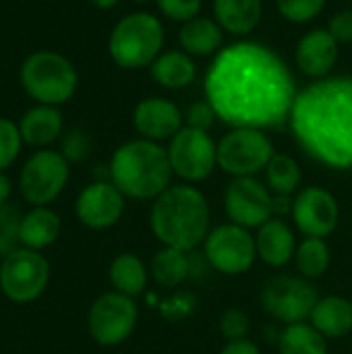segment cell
<instances>
[{
  "instance_id": "obj_1",
  "label": "cell",
  "mask_w": 352,
  "mask_h": 354,
  "mask_svg": "<svg viewBox=\"0 0 352 354\" xmlns=\"http://www.w3.org/2000/svg\"><path fill=\"white\" fill-rule=\"evenodd\" d=\"M205 95L218 118L232 129H266L290 118L297 87L278 54L255 41H239L212 62Z\"/></svg>"
},
{
  "instance_id": "obj_2",
  "label": "cell",
  "mask_w": 352,
  "mask_h": 354,
  "mask_svg": "<svg viewBox=\"0 0 352 354\" xmlns=\"http://www.w3.org/2000/svg\"><path fill=\"white\" fill-rule=\"evenodd\" d=\"M290 127L299 145L330 168H352V79H324L297 93Z\"/></svg>"
},
{
  "instance_id": "obj_3",
  "label": "cell",
  "mask_w": 352,
  "mask_h": 354,
  "mask_svg": "<svg viewBox=\"0 0 352 354\" xmlns=\"http://www.w3.org/2000/svg\"><path fill=\"white\" fill-rule=\"evenodd\" d=\"M210 203L193 185H170L149 209L151 234L162 247L180 249L185 253L205 243L210 234Z\"/></svg>"
},
{
  "instance_id": "obj_4",
  "label": "cell",
  "mask_w": 352,
  "mask_h": 354,
  "mask_svg": "<svg viewBox=\"0 0 352 354\" xmlns=\"http://www.w3.org/2000/svg\"><path fill=\"white\" fill-rule=\"evenodd\" d=\"M168 149L149 139L122 143L110 158L108 180L127 197L137 201L158 199L172 180Z\"/></svg>"
},
{
  "instance_id": "obj_5",
  "label": "cell",
  "mask_w": 352,
  "mask_h": 354,
  "mask_svg": "<svg viewBox=\"0 0 352 354\" xmlns=\"http://www.w3.org/2000/svg\"><path fill=\"white\" fill-rule=\"evenodd\" d=\"M19 83L35 104L62 106L75 95L79 75L75 64L64 54L54 50H37L21 62Z\"/></svg>"
},
{
  "instance_id": "obj_6",
  "label": "cell",
  "mask_w": 352,
  "mask_h": 354,
  "mask_svg": "<svg viewBox=\"0 0 352 354\" xmlns=\"http://www.w3.org/2000/svg\"><path fill=\"white\" fill-rule=\"evenodd\" d=\"M164 44V27L151 12H131L122 17L110 37V58L120 68H143L154 64Z\"/></svg>"
},
{
  "instance_id": "obj_7",
  "label": "cell",
  "mask_w": 352,
  "mask_h": 354,
  "mask_svg": "<svg viewBox=\"0 0 352 354\" xmlns=\"http://www.w3.org/2000/svg\"><path fill=\"white\" fill-rule=\"evenodd\" d=\"M50 261L41 251L15 247L0 259V292L12 305L35 303L50 284Z\"/></svg>"
},
{
  "instance_id": "obj_8",
  "label": "cell",
  "mask_w": 352,
  "mask_h": 354,
  "mask_svg": "<svg viewBox=\"0 0 352 354\" xmlns=\"http://www.w3.org/2000/svg\"><path fill=\"white\" fill-rule=\"evenodd\" d=\"M71 164L58 149H35L21 166L17 189L31 207L54 203L66 189Z\"/></svg>"
},
{
  "instance_id": "obj_9",
  "label": "cell",
  "mask_w": 352,
  "mask_h": 354,
  "mask_svg": "<svg viewBox=\"0 0 352 354\" xmlns=\"http://www.w3.org/2000/svg\"><path fill=\"white\" fill-rule=\"evenodd\" d=\"M139 322L137 301L116 290L100 295L87 311V334L102 348L124 344Z\"/></svg>"
},
{
  "instance_id": "obj_10",
  "label": "cell",
  "mask_w": 352,
  "mask_h": 354,
  "mask_svg": "<svg viewBox=\"0 0 352 354\" xmlns=\"http://www.w3.org/2000/svg\"><path fill=\"white\" fill-rule=\"evenodd\" d=\"M274 145L261 129H232L218 143V166L232 178L255 176L274 158Z\"/></svg>"
},
{
  "instance_id": "obj_11",
  "label": "cell",
  "mask_w": 352,
  "mask_h": 354,
  "mask_svg": "<svg viewBox=\"0 0 352 354\" xmlns=\"http://www.w3.org/2000/svg\"><path fill=\"white\" fill-rule=\"evenodd\" d=\"M259 301L272 319L290 326L309 319L319 295L311 280L301 276H274L263 284Z\"/></svg>"
},
{
  "instance_id": "obj_12",
  "label": "cell",
  "mask_w": 352,
  "mask_h": 354,
  "mask_svg": "<svg viewBox=\"0 0 352 354\" xmlns=\"http://www.w3.org/2000/svg\"><path fill=\"white\" fill-rule=\"evenodd\" d=\"M203 255L216 272L224 276H243L257 259L255 236L251 230L232 222L220 224L210 230L203 243Z\"/></svg>"
},
{
  "instance_id": "obj_13",
  "label": "cell",
  "mask_w": 352,
  "mask_h": 354,
  "mask_svg": "<svg viewBox=\"0 0 352 354\" xmlns=\"http://www.w3.org/2000/svg\"><path fill=\"white\" fill-rule=\"evenodd\" d=\"M172 172L187 183H201L218 166V145L207 131L183 127L168 145Z\"/></svg>"
},
{
  "instance_id": "obj_14",
  "label": "cell",
  "mask_w": 352,
  "mask_h": 354,
  "mask_svg": "<svg viewBox=\"0 0 352 354\" xmlns=\"http://www.w3.org/2000/svg\"><path fill=\"white\" fill-rule=\"evenodd\" d=\"M224 212L232 224L253 230L274 218V195L255 176L234 178L224 193Z\"/></svg>"
},
{
  "instance_id": "obj_15",
  "label": "cell",
  "mask_w": 352,
  "mask_h": 354,
  "mask_svg": "<svg viewBox=\"0 0 352 354\" xmlns=\"http://www.w3.org/2000/svg\"><path fill=\"white\" fill-rule=\"evenodd\" d=\"M290 216L303 236L328 239L338 228L340 205L328 189L307 187L295 195Z\"/></svg>"
},
{
  "instance_id": "obj_16",
  "label": "cell",
  "mask_w": 352,
  "mask_h": 354,
  "mask_svg": "<svg viewBox=\"0 0 352 354\" xmlns=\"http://www.w3.org/2000/svg\"><path fill=\"white\" fill-rule=\"evenodd\" d=\"M124 195L112 180H93L81 189L75 199L77 220L95 232L114 228L124 214Z\"/></svg>"
},
{
  "instance_id": "obj_17",
  "label": "cell",
  "mask_w": 352,
  "mask_h": 354,
  "mask_svg": "<svg viewBox=\"0 0 352 354\" xmlns=\"http://www.w3.org/2000/svg\"><path fill=\"white\" fill-rule=\"evenodd\" d=\"M133 124L143 139L162 141L172 139L183 129L180 108L164 97H147L135 106Z\"/></svg>"
},
{
  "instance_id": "obj_18",
  "label": "cell",
  "mask_w": 352,
  "mask_h": 354,
  "mask_svg": "<svg viewBox=\"0 0 352 354\" xmlns=\"http://www.w3.org/2000/svg\"><path fill=\"white\" fill-rule=\"evenodd\" d=\"M338 60V41L328 29H313L305 33L297 46V64L303 75L311 79L326 77Z\"/></svg>"
},
{
  "instance_id": "obj_19",
  "label": "cell",
  "mask_w": 352,
  "mask_h": 354,
  "mask_svg": "<svg viewBox=\"0 0 352 354\" xmlns=\"http://www.w3.org/2000/svg\"><path fill=\"white\" fill-rule=\"evenodd\" d=\"M17 124L23 143L35 149H46L64 135V118L58 106L35 104L23 112Z\"/></svg>"
},
{
  "instance_id": "obj_20",
  "label": "cell",
  "mask_w": 352,
  "mask_h": 354,
  "mask_svg": "<svg viewBox=\"0 0 352 354\" xmlns=\"http://www.w3.org/2000/svg\"><path fill=\"white\" fill-rule=\"evenodd\" d=\"M257 259L270 268H284L295 259L297 239L293 228L278 216L270 218L263 226L257 228L255 234Z\"/></svg>"
},
{
  "instance_id": "obj_21",
  "label": "cell",
  "mask_w": 352,
  "mask_h": 354,
  "mask_svg": "<svg viewBox=\"0 0 352 354\" xmlns=\"http://www.w3.org/2000/svg\"><path fill=\"white\" fill-rule=\"evenodd\" d=\"M60 232H62V220L50 205L29 207L25 214H21L17 241L19 247L44 253L60 239Z\"/></svg>"
},
{
  "instance_id": "obj_22",
  "label": "cell",
  "mask_w": 352,
  "mask_h": 354,
  "mask_svg": "<svg viewBox=\"0 0 352 354\" xmlns=\"http://www.w3.org/2000/svg\"><path fill=\"white\" fill-rule=\"evenodd\" d=\"M309 324L328 340L346 338L352 332V303L338 295L324 297L313 307Z\"/></svg>"
},
{
  "instance_id": "obj_23",
  "label": "cell",
  "mask_w": 352,
  "mask_h": 354,
  "mask_svg": "<svg viewBox=\"0 0 352 354\" xmlns=\"http://www.w3.org/2000/svg\"><path fill=\"white\" fill-rule=\"evenodd\" d=\"M108 280L112 290L137 299L145 292L149 282V268L135 253H118L108 268Z\"/></svg>"
},
{
  "instance_id": "obj_24",
  "label": "cell",
  "mask_w": 352,
  "mask_h": 354,
  "mask_svg": "<svg viewBox=\"0 0 352 354\" xmlns=\"http://www.w3.org/2000/svg\"><path fill=\"white\" fill-rule=\"evenodd\" d=\"M263 12L261 0H214V15L224 31L234 35L251 33Z\"/></svg>"
},
{
  "instance_id": "obj_25",
  "label": "cell",
  "mask_w": 352,
  "mask_h": 354,
  "mask_svg": "<svg viewBox=\"0 0 352 354\" xmlns=\"http://www.w3.org/2000/svg\"><path fill=\"white\" fill-rule=\"evenodd\" d=\"M151 77L158 85L166 89H183L195 81L197 68H195V62L185 52L172 50L154 60Z\"/></svg>"
},
{
  "instance_id": "obj_26",
  "label": "cell",
  "mask_w": 352,
  "mask_h": 354,
  "mask_svg": "<svg viewBox=\"0 0 352 354\" xmlns=\"http://www.w3.org/2000/svg\"><path fill=\"white\" fill-rule=\"evenodd\" d=\"M178 41L187 54L207 56L214 54L222 44V27L210 17H195L178 31Z\"/></svg>"
},
{
  "instance_id": "obj_27",
  "label": "cell",
  "mask_w": 352,
  "mask_h": 354,
  "mask_svg": "<svg viewBox=\"0 0 352 354\" xmlns=\"http://www.w3.org/2000/svg\"><path fill=\"white\" fill-rule=\"evenodd\" d=\"M191 272L189 255L180 249L162 247L149 261V278L162 288H176Z\"/></svg>"
},
{
  "instance_id": "obj_28",
  "label": "cell",
  "mask_w": 352,
  "mask_h": 354,
  "mask_svg": "<svg viewBox=\"0 0 352 354\" xmlns=\"http://www.w3.org/2000/svg\"><path fill=\"white\" fill-rule=\"evenodd\" d=\"M295 261H297V270H299L301 278L313 282V280L324 278L326 272L330 270V266H332V249H330L326 239L305 236L297 245Z\"/></svg>"
},
{
  "instance_id": "obj_29",
  "label": "cell",
  "mask_w": 352,
  "mask_h": 354,
  "mask_svg": "<svg viewBox=\"0 0 352 354\" xmlns=\"http://www.w3.org/2000/svg\"><path fill=\"white\" fill-rule=\"evenodd\" d=\"M280 354H328V338H324L311 324H290L278 336Z\"/></svg>"
},
{
  "instance_id": "obj_30",
  "label": "cell",
  "mask_w": 352,
  "mask_h": 354,
  "mask_svg": "<svg viewBox=\"0 0 352 354\" xmlns=\"http://www.w3.org/2000/svg\"><path fill=\"white\" fill-rule=\"evenodd\" d=\"M266 180H268V189L272 191V195L290 197L299 193L303 176L295 158L286 153H274V158L270 160L266 168Z\"/></svg>"
},
{
  "instance_id": "obj_31",
  "label": "cell",
  "mask_w": 352,
  "mask_h": 354,
  "mask_svg": "<svg viewBox=\"0 0 352 354\" xmlns=\"http://www.w3.org/2000/svg\"><path fill=\"white\" fill-rule=\"evenodd\" d=\"M23 137L19 124L10 118L0 116V172H6L23 149Z\"/></svg>"
},
{
  "instance_id": "obj_32",
  "label": "cell",
  "mask_w": 352,
  "mask_h": 354,
  "mask_svg": "<svg viewBox=\"0 0 352 354\" xmlns=\"http://www.w3.org/2000/svg\"><path fill=\"white\" fill-rule=\"evenodd\" d=\"M218 330L226 338V342L247 340V336L251 332V319L243 309L230 307V309L222 311V315L218 319Z\"/></svg>"
},
{
  "instance_id": "obj_33",
  "label": "cell",
  "mask_w": 352,
  "mask_h": 354,
  "mask_svg": "<svg viewBox=\"0 0 352 354\" xmlns=\"http://www.w3.org/2000/svg\"><path fill=\"white\" fill-rule=\"evenodd\" d=\"M68 164H81L89 158L91 151V139L83 129H71L62 135V143L58 149Z\"/></svg>"
},
{
  "instance_id": "obj_34",
  "label": "cell",
  "mask_w": 352,
  "mask_h": 354,
  "mask_svg": "<svg viewBox=\"0 0 352 354\" xmlns=\"http://www.w3.org/2000/svg\"><path fill=\"white\" fill-rule=\"evenodd\" d=\"M278 10L293 23H307L322 12L326 0H276Z\"/></svg>"
},
{
  "instance_id": "obj_35",
  "label": "cell",
  "mask_w": 352,
  "mask_h": 354,
  "mask_svg": "<svg viewBox=\"0 0 352 354\" xmlns=\"http://www.w3.org/2000/svg\"><path fill=\"white\" fill-rule=\"evenodd\" d=\"M19 220L21 216L17 214V209H12L10 205H0V259L15 247H19Z\"/></svg>"
},
{
  "instance_id": "obj_36",
  "label": "cell",
  "mask_w": 352,
  "mask_h": 354,
  "mask_svg": "<svg viewBox=\"0 0 352 354\" xmlns=\"http://www.w3.org/2000/svg\"><path fill=\"white\" fill-rule=\"evenodd\" d=\"M162 15H166L172 21H191L201 10V0H156Z\"/></svg>"
},
{
  "instance_id": "obj_37",
  "label": "cell",
  "mask_w": 352,
  "mask_h": 354,
  "mask_svg": "<svg viewBox=\"0 0 352 354\" xmlns=\"http://www.w3.org/2000/svg\"><path fill=\"white\" fill-rule=\"evenodd\" d=\"M216 118H218V114L210 102H195L187 110V122H189L187 127H193L199 131H210L214 127Z\"/></svg>"
},
{
  "instance_id": "obj_38",
  "label": "cell",
  "mask_w": 352,
  "mask_h": 354,
  "mask_svg": "<svg viewBox=\"0 0 352 354\" xmlns=\"http://www.w3.org/2000/svg\"><path fill=\"white\" fill-rule=\"evenodd\" d=\"M338 44H352V10H342L330 19L328 29Z\"/></svg>"
},
{
  "instance_id": "obj_39",
  "label": "cell",
  "mask_w": 352,
  "mask_h": 354,
  "mask_svg": "<svg viewBox=\"0 0 352 354\" xmlns=\"http://www.w3.org/2000/svg\"><path fill=\"white\" fill-rule=\"evenodd\" d=\"M220 354H261V351L251 340H234V342H226Z\"/></svg>"
},
{
  "instance_id": "obj_40",
  "label": "cell",
  "mask_w": 352,
  "mask_h": 354,
  "mask_svg": "<svg viewBox=\"0 0 352 354\" xmlns=\"http://www.w3.org/2000/svg\"><path fill=\"white\" fill-rule=\"evenodd\" d=\"M12 195V180L6 172H0V205H8V199Z\"/></svg>"
},
{
  "instance_id": "obj_41",
  "label": "cell",
  "mask_w": 352,
  "mask_h": 354,
  "mask_svg": "<svg viewBox=\"0 0 352 354\" xmlns=\"http://www.w3.org/2000/svg\"><path fill=\"white\" fill-rule=\"evenodd\" d=\"M93 6H98V8H102V10H108V8H114L120 0H89Z\"/></svg>"
},
{
  "instance_id": "obj_42",
  "label": "cell",
  "mask_w": 352,
  "mask_h": 354,
  "mask_svg": "<svg viewBox=\"0 0 352 354\" xmlns=\"http://www.w3.org/2000/svg\"><path fill=\"white\" fill-rule=\"evenodd\" d=\"M135 2H149V0H135Z\"/></svg>"
}]
</instances>
